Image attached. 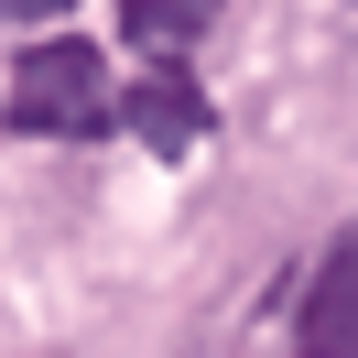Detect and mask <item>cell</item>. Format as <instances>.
<instances>
[{
    "label": "cell",
    "mask_w": 358,
    "mask_h": 358,
    "mask_svg": "<svg viewBox=\"0 0 358 358\" xmlns=\"http://www.w3.org/2000/svg\"><path fill=\"white\" fill-rule=\"evenodd\" d=\"M293 358H358V228H336L293 315Z\"/></svg>",
    "instance_id": "cell-3"
},
{
    "label": "cell",
    "mask_w": 358,
    "mask_h": 358,
    "mask_svg": "<svg viewBox=\"0 0 358 358\" xmlns=\"http://www.w3.org/2000/svg\"><path fill=\"white\" fill-rule=\"evenodd\" d=\"M217 11L228 0H120V33H131L141 55H185V44H206Z\"/></svg>",
    "instance_id": "cell-4"
},
{
    "label": "cell",
    "mask_w": 358,
    "mask_h": 358,
    "mask_svg": "<svg viewBox=\"0 0 358 358\" xmlns=\"http://www.w3.org/2000/svg\"><path fill=\"white\" fill-rule=\"evenodd\" d=\"M76 0H0V22H66Z\"/></svg>",
    "instance_id": "cell-5"
},
{
    "label": "cell",
    "mask_w": 358,
    "mask_h": 358,
    "mask_svg": "<svg viewBox=\"0 0 358 358\" xmlns=\"http://www.w3.org/2000/svg\"><path fill=\"white\" fill-rule=\"evenodd\" d=\"M120 131H131L141 152L185 163V152H196L206 131H217V109H206V87H196V76L174 66V55H163L152 76H131V87H120Z\"/></svg>",
    "instance_id": "cell-2"
},
{
    "label": "cell",
    "mask_w": 358,
    "mask_h": 358,
    "mask_svg": "<svg viewBox=\"0 0 358 358\" xmlns=\"http://www.w3.org/2000/svg\"><path fill=\"white\" fill-rule=\"evenodd\" d=\"M11 131H22V141H98V131H120L109 55L76 44V33L33 44L22 66H11Z\"/></svg>",
    "instance_id": "cell-1"
}]
</instances>
